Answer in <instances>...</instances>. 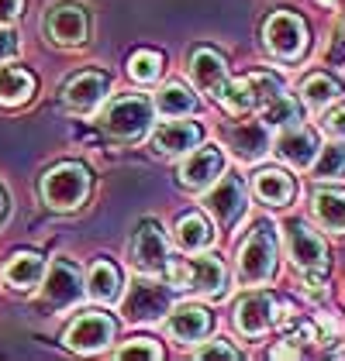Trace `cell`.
<instances>
[{
  "mask_svg": "<svg viewBox=\"0 0 345 361\" xmlns=\"http://www.w3.org/2000/svg\"><path fill=\"white\" fill-rule=\"evenodd\" d=\"M131 258H135V269L145 276H163L170 269V248H166V238L159 234L156 224L139 227L135 245H131Z\"/></svg>",
  "mask_w": 345,
  "mask_h": 361,
  "instance_id": "cell-8",
  "label": "cell"
},
{
  "mask_svg": "<svg viewBox=\"0 0 345 361\" xmlns=\"http://www.w3.org/2000/svg\"><path fill=\"white\" fill-rule=\"evenodd\" d=\"M311 166H315V179H345V145L332 141V145L317 148Z\"/></svg>",
  "mask_w": 345,
  "mask_h": 361,
  "instance_id": "cell-29",
  "label": "cell"
},
{
  "mask_svg": "<svg viewBox=\"0 0 345 361\" xmlns=\"http://www.w3.org/2000/svg\"><path fill=\"white\" fill-rule=\"evenodd\" d=\"M252 186H256L259 200L269 203V207H283V203H290V196H293V179H290L287 172H280V169H262L256 179H252Z\"/></svg>",
  "mask_w": 345,
  "mask_h": 361,
  "instance_id": "cell-22",
  "label": "cell"
},
{
  "mask_svg": "<svg viewBox=\"0 0 345 361\" xmlns=\"http://www.w3.org/2000/svg\"><path fill=\"white\" fill-rule=\"evenodd\" d=\"M283 238H287L290 262H293L297 269H304V272H321V269L328 265V248H324V241H321L304 221H290L287 227H283Z\"/></svg>",
  "mask_w": 345,
  "mask_h": 361,
  "instance_id": "cell-6",
  "label": "cell"
},
{
  "mask_svg": "<svg viewBox=\"0 0 345 361\" xmlns=\"http://www.w3.org/2000/svg\"><path fill=\"white\" fill-rule=\"evenodd\" d=\"M14 52H18V38H14V31L0 28V62H7Z\"/></svg>",
  "mask_w": 345,
  "mask_h": 361,
  "instance_id": "cell-36",
  "label": "cell"
},
{
  "mask_svg": "<svg viewBox=\"0 0 345 361\" xmlns=\"http://www.w3.org/2000/svg\"><path fill=\"white\" fill-rule=\"evenodd\" d=\"M107 93V76L104 73H80L76 80H69L66 93H62V104L76 114H90L93 107H100Z\"/></svg>",
  "mask_w": 345,
  "mask_h": 361,
  "instance_id": "cell-15",
  "label": "cell"
},
{
  "mask_svg": "<svg viewBox=\"0 0 345 361\" xmlns=\"http://www.w3.org/2000/svg\"><path fill=\"white\" fill-rule=\"evenodd\" d=\"M211 241H214V231H211V224L204 221V214L180 217V224H176V245L183 251H204Z\"/></svg>",
  "mask_w": 345,
  "mask_h": 361,
  "instance_id": "cell-24",
  "label": "cell"
},
{
  "mask_svg": "<svg viewBox=\"0 0 345 361\" xmlns=\"http://www.w3.org/2000/svg\"><path fill=\"white\" fill-rule=\"evenodd\" d=\"M152 124V104L142 100V97H121L115 107L107 111L104 117V128L111 138H121V141H135L142 138Z\"/></svg>",
  "mask_w": 345,
  "mask_h": 361,
  "instance_id": "cell-4",
  "label": "cell"
},
{
  "mask_svg": "<svg viewBox=\"0 0 345 361\" xmlns=\"http://www.w3.org/2000/svg\"><path fill=\"white\" fill-rule=\"evenodd\" d=\"M225 141L235 152V159L242 162H259L269 152V131L262 121H245V124H231L225 131Z\"/></svg>",
  "mask_w": 345,
  "mask_h": 361,
  "instance_id": "cell-11",
  "label": "cell"
},
{
  "mask_svg": "<svg viewBox=\"0 0 345 361\" xmlns=\"http://www.w3.org/2000/svg\"><path fill=\"white\" fill-rule=\"evenodd\" d=\"M31 90H35L31 73H25V69H0V104L18 107V104H25L31 97Z\"/></svg>",
  "mask_w": 345,
  "mask_h": 361,
  "instance_id": "cell-27",
  "label": "cell"
},
{
  "mask_svg": "<svg viewBox=\"0 0 345 361\" xmlns=\"http://www.w3.org/2000/svg\"><path fill=\"white\" fill-rule=\"evenodd\" d=\"M259 117H262L266 128H287V124H297V121H300V107H297V100H290L287 93L280 90L276 97H269V100L259 107Z\"/></svg>",
  "mask_w": 345,
  "mask_h": 361,
  "instance_id": "cell-26",
  "label": "cell"
},
{
  "mask_svg": "<svg viewBox=\"0 0 345 361\" xmlns=\"http://www.w3.org/2000/svg\"><path fill=\"white\" fill-rule=\"evenodd\" d=\"M170 279L176 282V289H194L201 296H221L225 293V282H228V272L218 258L204 255V258H190L187 265H176V269H166Z\"/></svg>",
  "mask_w": 345,
  "mask_h": 361,
  "instance_id": "cell-3",
  "label": "cell"
},
{
  "mask_svg": "<svg viewBox=\"0 0 345 361\" xmlns=\"http://www.w3.org/2000/svg\"><path fill=\"white\" fill-rule=\"evenodd\" d=\"M21 4L25 0H0V25H11L21 14Z\"/></svg>",
  "mask_w": 345,
  "mask_h": 361,
  "instance_id": "cell-37",
  "label": "cell"
},
{
  "mask_svg": "<svg viewBox=\"0 0 345 361\" xmlns=\"http://www.w3.org/2000/svg\"><path fill=\"white\" fill-rule=\"evenodd\" d=\"M276 272V234L269 224H259L238 251V276L249 286H262Z\"/></svg>",
  "mask_w": 345,
  "mask_h": 361,
  "instance_id": "cell-1",
  "label": "cell"
},
{
  "mask_svg": "<svg viewBox=\"0 0 345 361\" xmlns=\"http://www.w3.org/2000/svg\"><path fill=\"white\" fill-rule=\"evenodd\" d=\"M207 210L218 217V224H225V227H231V224L242 217V210H245V190H242V183L238 179H231V176H225L211 193H207Z\"/></svg>",
  "mask_w": 345,
  "mask_h": 361,
  "instance_id": "cell-16",
  "label": "cell"
},
{
  "mask_svg": "<svg viewBox=\"0 0 345 361\" xmlns=\"http://www.w3.org/2000/svg\"><path fill=\"white\" fill-rule=\"evenodd\" d=\"M117 358H163V351L152 344V341H131V344H124L121 351H117Z\"/></svg>",
  "mask_w": 345,
  "mask_h": 361,
  "instance_id": "cell-33",
  "label": "cell"
},
{
  "mask_svg": "<svg viewBox=\"0 0 345 361\" xmlns=\"http://www.w3.org/2000/svg\"><path fill=\"white\" fill-rule=\"evenodd\" d=\"M90 296L97 300V303H115L117 296H121V276H117V269L111 262H93L90 265Z\"/></svg>",
  "mask_w": 345,
  "mask_h": 361,
  "instance_id": "cell-25",
  "label": "cell"
},
{
  "mask_svg": "<svg viewBox=\"0 0 345 361\" xmlns=\"http://www.w3.org/2000/svg\"><path fill=\"white\" fill-rule=\"evenodd\" d=\"M324 131L335 135V138H345V107H335V111L324 117Z\"/></svg>",
  "mask_w": 345,
  "mask_h": 361,
  "instance_id": "cell-35",
  "label": "cell"
},
{
  "mask_svg": "<svg viewBox=\"0 0 345 361\" xmlns=\"http://www.w3.org/2000/svg\"><path fill=\"white\" fill-rule=\"evenodd\" d=\"M197 141H201V128L190 124V121H183V117H172V121L159 124V128L152 131V145H156L163 155H183V152H190Z\"/></svg>",
  "mask_w": 345,
  "mask_h": 361,
  "instance_id": "cell-18",
  "label": "cell"
},
{
  "mask_svg": "<svg viewBox=\"0 0 345 361\" xmlns=\"http://www.w3.org/2000/svg\"><path fill=\"white\" fill-rule=\"evenodd\" d=\"M49 35L56 45H80L86 38V14L73 4H59L49 14Z\"/></svg>",
  "mask_w": 345,
  "mask_h": 361,
  "instance_id": "cell-20",
  "label": "cell"
},
{
  "mask_svg": "<svg viewBox=\"0 0 345 361\" xmlns=\"http://www.w3.org/2000/svg\"><path fill=\"white\" fill-rule=\"evenodd\" d=\"M317 4H324V7H335V4H339V0H317Z\"/></svg>",
  "mask_w": 345,
  "mask_h": 361,
  "instance_id": "cell-39",
  "label": "cell"
},
{
  "mask_svg": "<svg viewBox=\"0 0 345 361\" xmlns=\"http://www.w3.org/2000/svg\"><path fill=\"white\" fill-rule=\"evenodd\" d=\"M197 358H221V361H235L238 358V351L225 344V341H211V344H204L201 351H197Z\"/></svg>",
  "mask_w": 345,
  "mask_h": 361,
  "instance_id": "cell-34",
  "label": "cell"
},
{
  "mask_svg": "<svg viewBox=\"0 0 345 361\" xmlns=\"http://www.w3.org/2000/svg\"><path fill=\"white\" fill-rule=\"evenodd\" d=\"M170 310V293L156 282H135L131 286V296L124 303V313L135 320V324H145V320H159L163 313Z\"/></svg>",
  "mask_w": 345,
  "mask_h": 361,
  "instance_id": "cell-13",
  "label": "cell"
},
{
  "mask_svg": "<svg viewBox=\"0 0 345 361\" xmlns=\"http://www.w3.org/2000/svg\"><path fill=\"white\" fill-rule=\"evenodd\" d=\"M128 73H131V80H135V83H156V80H159V73H163V56L142 49V52H135V56H131Z\"/></svg>",
  "mask_w": 345,
  "mask_h": 361,
  "instance_id": "cell-32",
  "label": "cell"
},
{
  "mask_svg": "<svg viewBox=\"0 0 345 361\" xmlns=\"http://www.w3.org/2000/svg\"><path fill=\"white\" fill-rule=\"evenodd\" d=\"M311 210H315L317 224L324 231H335V234H345V193H335V190H321L311 200Z\"/></svg>",
  "mask_w": 345,
  "mask_h": 361,
  "instance_id": "cell-23",
  "label": "cell"
},
{
  "mask_svg": "<svg viewBox=\"0 0 345 361\" xmlns=\"http://www.w3.org/2000/svg\"><path fill=\"white\" fill-rule=\"evenodd\" d=\"M166 331H170L176 341H183V344H194V341H201L204 334L211 331V313L197 303L176 306L170 313V320H166Z\"/></svg>",
  "mask_w": 345,
  "mask_h": 361,
  "instance_id": "cell-19",
  "label": "cell"
},
{
  "mask_svg": "<svg viewBox=\"0 0 345 361\" xmlns=\"http://www.w3.org/2000/svg\"><path fill=\"white\" fill-rule=\"evenodd\" d=\"M328 59H332L335 66H342V62H345V42H342V38H335V45H332V56H328Z\"/></svg>",
  "mask_w": 345,
  "mask_h": 361,
  "instance_id": "cell-38",
  "label": "cell"
},
{
  "mask_svg": "<svg viewBox=\"0 0 345 361\" xmlns=\"http://www.w3.org/2000/svg\"><path fill=\"white\" fill-rule=\"evenodd\" d=\"M300 97H304V104H308L311 111H324L328 104H335V97H339V83L317 73V76H308V80H304Z\"/></svg>",
  "mask_w": 345,
  "mask_h": 361,
  "instance_id": "cell-30",
  "label": "cell"
},
{
  "mask_svg": "<svg viewBox=\"0 0 345 361\" xmlns=\"http://www.w3.org/2000/svg\"><path fill=\"white\" fill-rule=\"evenodd\" d=\"M4 207H7V200H4V193H0V217H4Z\"/></svg>",
  "mask_w": 345,
  "mask_h": 361,
  "instance_id": "cell-40",
  "label": "cell"
},
{
  "mask_svg": "<svg viewBox=\"0 0 345 361\" xmlns=\"http://www.w3.org/2000/svg\"><path fill=\"white\" fill-rule=\"evenodd\" d=\"M83 293V282H80V272L73 262L59 258L56 265L49 269V279H45V289H42V300L49 306H73Z\"/></svg>",
  "mask_w": 345,
  "mask_h": 361,
  "instance_id": "cell-9",
  "label": "cell"
},
{
  "mask_svg": "<svg viewBox=\"0 0 345 361\" xmlns=\"http://www.w3.org/2000/svg\"><path fill=\"white\" fill-rule=\"evenodd\" d=\"M115 337V320L104 317V313H80L69 331H66V344L80 355H93V351H104Z\"/></svg>",
  "mask_w": 345,
  "mask_h": 361,
  "instance_id": "cell-7",
  "label": "cell"
},
{
  "mask_svg": "<svg viewBox=\"0 0 345 361\" xmlns=\"http://www.w3.org/2000/svg\"><path fill=\"white\" fill-rule=\"evenodd\" d=\"M42 269H45V262L38 258V255H31V251H21V255H14L11 262H7V269H4V282H7V289H31V286H38V279H42Z\"/></svg>",
  "mask_w": 345,
  "mask_h": 361,
  "instance_id": "cell-21",
  "label": "cell"
},
{
  "mask_svg": "<svg viewBox=\"0 0 345 361\" xmlns=\"http://www.w3.org/2000/svg\"><path fill=\"white\" fill-rule=\"evenodd\" d=\"M86 190H90V172L76 162H66V166H56L45 179H42V196L49 207L56 210H73L83 203Z\"/></svg>",
  "mask_w": 345,
  "mask_h": 361,
  "instance_id": "cell-2",
  "label": "cell"
},
{
  "mask_svg": "<svg viewBox=\"0 0 345 361\" xmlns=\"http://www.w3.org/2000/svg\"><path fill=\"white\" fill-rule=\"evenodd\" d=\"M262 38H266L269 52L280 59H300V52L308 49V28H304V21H300L297 14H290V11H276V14L266 21Z\"/></svg>",
  "mask_w": 345,
  "mask_h": 361,
  "instance_id": "cell-5",
  "label": "cell"
},
{
  "mask_svg": "<svg viewBox=\"0 0 345 361\" xmlns=\"http://www.w3.org/2000/svg\"><path fill=\"white\" fill-rule=\"evenodd\" d=\"M221 169H225V159H221L218 148H197V152H190V155L183 159L180 179H183V186H190V190H204V186L218 183Z\"/></svg>",
  "mask_w": 345,
  "mask_h": 361,
  "instance_id": "cell-12",
  "label": "cell"
},
{
  "mask_svg": "<svg viewBox=\"0 0 345 361\" xmlns=\"http://www.w3.org/2000/svg\"><path fill=\"white\" fill-rule=\"evenodd\" d=\"M218 100H221L231 114H245L256 107V86H252L249 76H245V80H231V83H225Z\"/></svg>",
  "mask_w": 345,
  "mask_h": 361,
  "instance_id": "cell-31",
  "label": "cell"
},
{
  "mask_svg": "<svg viewBox=\"0 0 345 361\" xmlns=\"http://www.w3.org/2000/svg\"><path fill=\"white\" fill-rule=\"evenodd\" d=\"M190 80L204 93L221 97V90L228 83V66H225V59L218 56L214 49H197L194 59H190Z\"/></svg>",
  "mask_w": 345,
  "mask_h": 361,
  "instance_id": "cell-14",
  "label": "cell"
},
{
  "mask_svg": "<svg viewBox=\"0 0 345 361\" xmlns=\"http://www.w3.org/2000/svg\"><path fill=\"white\" fill-rule=\"evenodd\" d=\"M156 107L166 114V117H187V114H194L197 100H194V93H190L187 86L170 83V86H163V90H159V97H156Z\"/></svg>",
  "mask_w": 345,
  "mask_h": 361,
  "instance_id": "cell-28",
  "label": "cell"
},
{
  "mask_svg": "<svg viewBox=\"0 0 345 361\" xmlns=\"http://www.w3.org/2000/svg\"><path fill=\"white\" fill-rule=\"evenodd\" d=\"M276 320V303L262 293H252L245 296L238 310H235V327L245 334V337H259V334L269 331V324Z\"/></svg>",
  "mask_w": 345,
  "mask_h": 361,
  "instance_id": "cell-17",
  "label": "cell"
},
{
  "mask_svg": "<svg viewBox=\"0 0 345 361\" xmlns=\"http://www.w3.org/2000/svg\"><path fill=\"white\" fill-rule=\"evenodd\" d=\"M276 155L293 169H311L317 155V135L300 128V124H287L276 138Z\"/></svg>",
  "mask_w": 345,
  "mask_h": 361,
  "instance_id": "cell-10",
  "label": "cell"
}]
</instances>
